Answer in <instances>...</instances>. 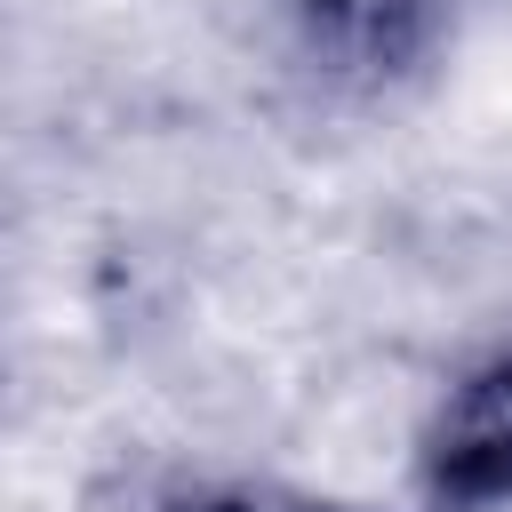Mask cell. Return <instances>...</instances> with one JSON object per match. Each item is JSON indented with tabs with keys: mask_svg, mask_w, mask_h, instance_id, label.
<instances>
[{
	"mask_svg": "<svg viewBox=\"0 0 512 512\" xmlns=\"http://www.w3.org/2000/svg\"><path fill=\"white\" fill-rule=\"evenodd\" d=\"M408 512H512V336L472 344L408 432Z\"/></svg>",
	"mask_w": 512,
	"mask_h": 512,
	"instance_id": "1",
	"label": "cell"
},
{
	"mask_svg": "<svg viewBox=\"0 0 512 512\" xmlns=\"http://www.w3.org/2000/svg\"><path fill=\"white\" fill-rule=\"evenodd\" d=\"M296 64L336 96L408 88L456 32V0H280Z\"/></svg>",
	"mask_w": 512,
	"mask_h": 512,
	"instance_id": "2",
	"label": "cell"
}]
</instances>
